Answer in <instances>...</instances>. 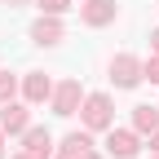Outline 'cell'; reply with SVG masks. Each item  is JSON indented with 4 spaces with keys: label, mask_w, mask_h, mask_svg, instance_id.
Here are the masks:
<instances>
[{
    "label": "cell",
    "mask_w": 159,
    "mask_h": 159,
    "mask_svg": "<svg viewBox=\"0 0 159 159\" xmlns=\"http://www.w3.org/2000/svg\"><path fill=\"white\" fill-rule=\"evenodd\" d=\"M80 119H84V128H111L115 124V106H111V97L106 93H89L84 102H80Z\"/></svg>",
    "instance_id": "6da1fadb"
},
{
    "label": "cell",
    "mask_w": 159,
    "mask_h": 159,
    "mask_svg": "<svg viewBox=\"0 0 159 159\" xmlns=\"http://www.w3.org/2000/svg\"><path fill=\"white\" fill-rule=\"evenodd\" d=\"M80 102H84V89H80V80H62V84L53 89V115L71 119L80 111Z\"/></svg>",
    "instance_id": "7a4b0ae2"
},
{
    "label": "cell",
    "mask_w": 159,
    "mask_h": 159,
    "mask_svg": "<svg viewBox=\"0 0 159 159\" xmlns=\"http://www.w3.org/2000/svg\"><path fill=\"white\" fill-rule=\"evenodd\" d=\"M111 80H115L119 89H137L146 75H142V62H137L133 53H119L115 62H111Z\"/></svg>",
    "instance_id": "3957f363"
},
{
    "label": "cell",
    "mask_w": 159,
    "mask_h": 159,
    "mask_svg": "<svg viewBox=\"0 0 159 159\" xmlns=\"http://www.w3.org/2000/svg\"><path fill=\"white\" fill-rule=\"evenodd\" d=\"M115 0H84L80 5V18H84L89 27H106V22H115Z\"/></svg>",
    "instance_id": "277c9868"
},
{
    "label": "cell",
    "mask_w": 159,
    "mask_h": 159,
    "mask_svg": "<svg viewBox=\"0 0 159 159\" xmlns=\"http://www.w3.org/2000/svg\"><path fill=\"white\" fill-rule=\"evenodd\" d=\"M0 128L5 133H27L31 128V111L27 106H13V102H0Z\"/></svg>",
    "instance_id": "5b68a950"
},
{
    "label": "cell",
    "mask_w": 159,
    "mask_h": 159,
    "mask_svg": "<svg viewBox=\"0 0 159 159\" xmlns=\"http://www.w3.org/2000/svg\"><path fill=\"white\" fill-rule=\"evenodd\" d=\"M22 97H27L31 106H40L44 97H53V80H49L44 71H31V75L22 80Z\"/></svg>",
    "instance_id": "8992f818"
},
{
    "label": "cell",
    "mask_w": 159,
    "mask_h": 159,
    "mask_svg": "<svg viewBox=\"0 0 159 159\" xmlns=\"http://www.w3.org/2000/svg\"><path fill=\"white\" fill-rule=\"evenodd\" d=\"M31 40H35L40 49H49V44H62V22H57L53 13H44V18H40V22L31 27Z\"/></svg>",
    "instance_id": "52a82bcc"
},
{
    "label": "cell",
    "mask_w": 159,
    "mask_h": 159,
    "mask_svg": "<svg viewBox=\"0 0 159 159\" xmlns=\"http://www.w3.org/2000/svg\"><path fill=\"white\" fill-rule=\"evenodd\" d=\"M106 150H111L115 159H133V155H137V133H124V128H115V124H111Z\"/></svg>",
    "instance_id": "ba28073f"
},
{
    "label": "cell",
    "mask_w": 159,
    "mask_h": 159,
    "mask_svg": "<svg viewBox=\"0 0 159 159\" xmlns=\"http://www.w3.org/2000/svg\"><path fill=\"white\" fill-rule=\"evenodd\" d=\"M133 128L137 133H155L159 128V106H133Z\"/></svg>",
    "instance_id": "9c48e42d"
},
{
    "label": "cell",
    "mask_w": 159,
    "mask_h": 159,
    "mask_svg": "<svg viewBox=\"0 0 159 159\" xmlns=\"http://www.w3.org/2000/svg\"><path fill=\"white\" fill-rule=\"evenodd\" d=\"M49 146H53V137H49L44 128H27V137H22V150H35V155H44V159H49Z\"/></svg>",
    "instance_id": "30bf717a"
},
{
    "label": "cell",
    "mask_w": 159,
    "mask_h": 159,
    "mask_svg": "<svg viewBox=\"0 0 159 159\" xmlns=\"http://www.w3.org/2000/svg\"><path fill=\"white\" fill-rule=\"evenodd\" d=\"M89 146H93V142H89V133H71L66 142L57 146V159H75L80 150H89Z\"/></svg>",
    "instance_id": "8fae6325"
},
{
    "label": "cell",
    "mask_w": 159,
    "mask_h": 159,
    "mask_svg": "<svg viewBox=\"0 0 159 159\" xmlns=\"http://www.w3.org/2000/svg\"><path fill=\"white\" fill-rule=\"evenodd\" d=\"M13 93H18V80L9 71H0V102H13Z\"/></svg>",
    "instance_id": "7c38bea8"
},
{
    "label": "cell",
    "mask_w": 159,
    "mask_h": 159,
    "mask_svg": "<svg viewBox=\"0 0 159 159\" xmlns=\"http://www.w3.org/2000/svg\"><path fill=\"white\" fill-rule=\"evenodd\" d=\"M35 5L44 9V13H53V18H57V13H66V9H71V0H35Z\"/></svg>",
    "instance_id": "4fadbf2b"
},
{
    "label": "cell",
    "mask_w": 159,
    "mask_h": 159,
    "mask_svg": "<svg viewBox=\"0 0 159 159\" xmlns=\"http://www.w3.org/2000/svg\"><path fill=\"white\" fill-rule=\"evenodd\" d=\"M142 75L150 80V84H159V53L150 57V62H142Z\"/></svg>",
    "instance_id": "5bb4252c"
},
{
    "label": "cell",
    "mask_w": 159,
    "mask_h": 159,
    "mask_svg": "<svg viewBox=\"0 0 159 159\" xmlns=\"http://www.w3.org/2000/svg\"><path fill=\"white\" fill-rule=\"evenodd\" d=\"M13 159H44V155H35V150H18Z\"/></svg>",
    "instance_id": "9a60e30c"
},
{
    "label": "cell",
    "mask_w": 159,
    "mask_h": 159,
    "mask_svg": "<svg viewBox=\"0 0 159 159\" xmlns=\"http://www.w3.org/2000/svg\"><path fill=\"white\" fill-rule=\"evenodd\" d=\"M75 159H102V155H97V150H93V146H89V150H80V155H75Z\"/></svg>",
    "instance_id": "2e32d148"
},
{
    "label": "cell",
    "mask_w": 159,
    "mask_h": 159,
    "mask_svg": "<svg viewBox=\"0 0 159 159\" xmlns=\"http://www.w3.org/2000/svg\"><path fill=\"white\" fill-rule=\"evenodd\" d=\"M150 49H155V53H159V27H155V31H150Z\"/></svg>",
    "instance_id": "e0dca14e"
},
{
    "label": "cell",
    "mask_w": 159,
    "mask_h": 159,
    "mask_svg": "<svg viewBox=\"0 0 159 159\" xmlns=\"http://www.w3.org/2000/svg\"><path fill=\"white\" fill-rule=\"evenodd\" d=\"M150 146H155V155H159V128H155V133H150Z\"/></svg>",
    "instance_id": "ac0fdd59"
},
{
    "label": "cell",
    "mask_w": 159,
    "mask_h": 159,
    "mask_svg": "<svg viewBox=\"0 0 159 159\" xmlns=\"http://www.w3.org/2000/svg\"><path fill=\"white\" fill-rule=\"evenodd\" d=\"M0 155H5V128H0Z\"/></svg>",
    "instance_id": "d6986e66"
},
{
    "label": "cell",
    "mask_w": 159,
    "mask_h": 159,
    "mask_svg": "<svg viewBox=\"0 0 159 159\" xmlns=\"http://www.w3.org/2000/svg\"><path fill=\"white\" fill-rule=\"evenodd\" d=\"M5 5H22V0H5Z\"/></svg>",
    "instance_id": "ffe728a7"
},
{
    "label": "cell",
    "mask_w": 159,
    "mask_h": 159,
    "mask_svg": "<svg viewBox=\"0 0 159 159\" xmlns=\"http://www.w3.org/2000/svg\"><path fill=\"white\" fill-rule=\"evenodd\" d=\"M155 159H159V155H155Z\"/></svg>",
    "instance_id": "44dd1931"
}]
</instances>
